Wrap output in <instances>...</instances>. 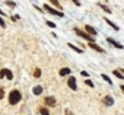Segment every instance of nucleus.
Listing matches in <instances>:
<instances>
[{"label": "nucleus", "mask_w": 124, "mask_h": 115, "mask_svg": "<svg viewBox=\"0 0 124 115\" xmlns=\"http://www.w3.org/2000/svg\"><path fill=\"white\" fill-rule=\"evenodd\" d=\"M75 32L80 36V38H83V39H86V41H89V42H93V36L92 35H89L86 31L83 32V31H80V29H78V28H75Z\"/></svg>", "instance_id": "obj_2"}, {"label": "nucleus", "mask_w": 124, "mask_h": 115, "mask_svg": "<svg viewBox=\"0 0 124 115\" xmlns=\"http://www.w3.org/2000/svg\"><path fill=\"white\" fill-rule=\"evenodd\" d=\"M120 89H121V92L124 93V85H121V87H120Z\"/></svg>", "instance_id": "obj_29"}, {"label": "nucleus", "mask_w": 124, "mask_h": 115, "mask_svg": "<svg viewBox=\"0 0 124 115\" xmlns=\"http://www.w3.org/2000/svg\"><path fill=\"white\" fill-rule=\"evenodd\" d=\"M3 96H5V90L0 89V99H3Z\"/></svg>", "instance_id": "obj_25"}, {"label": "nucleus", "mask_w": 124, "mask_h": 115, "mask_svg": "<svg viewBox=\"0 0 124 115\" xmlns=\"http://www.w3.org/2000/svg\"><path fill=\"white\" fill-rule=\"evenodd\" d=\"M112 73H114V76H115V77H118L120 80H123V79H124V74L121 73V70H114Z\"/></svg>", "instance_id": "obj_11"}, {"label": "nucleus", "mask_w": 124, "mask_h": 115, "mask_svg": "<svg viewBox=\"0 0 124 115\" xmlns=\"http://www.w3.org/2000/svg\"><path fill=\"white\" fill-rule=\"evenodd\" d=\"M8 6H10V7H15V6H16V5H15V3H13V2H8Z\"/></svg>", "instance_id": "obj_26"}, {"label": "nucleus", "mask_w": 124, "mask_h": 115, "mask_svg": "<svg viewBox=\"0 0 124 115\" xmlns=\"http://www.w3.org/2000/svg\"><path fill=\"white\" fill-rule=\"evenodd\" d=\"M45 103H47L48 106H55V99H54L53 96H47V98H45Z\"/></svg>", "instance_id": "obj_8"}, {"label": "nucleus", "mask_w": 124, "mask_h": 115, "mask_svg": "<svg viewBox=\"0 0 124 115\" xmlns=\"http://www.w3.org/2000/svg\"><path fill=\"white\" fill-rule=\"evenodd\" d=\"M47 25H48V26H51V28H55V23H54V22H50V21H47Z\"/></svg>", "instance_id": "obj_23"}, {"label": "nucleus", "mask_w": 124, "mask_h": 115, "mask_svg": "<svg viewBox=\"0 0 124 115\" xmlns=\"http://www.w3.org/2000/svg\"><path fill=\"white\" fill-rule=\"evenodd\" d=\"M41 115H50L48 109H47V108H41Z\"/></svg>", "instance_id": "obj_20"}, {"label": "nucleus", "mask_w": 124, "mask_h": 115, "mask_svg": "<svg viewBox=\"0 0 124 115\" xmlns=\"http://www.w3.org/2000/svg\"><path fill=\"white\" fill-rule=\"evenodd\" d=\"M105 2H107V0H105Z\"/></svg>", "instance_id": "obj_31"}, {"label": "nucleus", "mask_w": 124, "mask_h": 115, "mask_svg": "<svg viewBox=\"0 0 124 115\" xmlns=\"http://www.w3.org/2000/svg\"><path fill=\"white\" fill-rule=\"evenodd\" d=\"M85 83H86V86H89V87H93V82H92L91 79H86V80H85Z\"/></svg>", "instance_id": "obj_18"}, {"label": "nucleus", "mask_w": 124, "mask_h": 115, "mask_svg": "<svg viewBox=\"0 0 124 115\" xmlns=\"http://www.w3.org/2000/svg\"><path fill=\"white\" fill-rule=\"evenodd\" d=\"M107 42H109L114 48H118V50H123V48H124L118 41H115V39H114V38H111V36H108V38H107Z\"/></svg>", "instance_id": "obj_4"}, {"label": "nucleus", "mask_w": 124, "mask_h": 115, "mask_svg": "<svg viewBox=\"0 0 124 115\" xmlns=\"http://www.w3.org/2000/svg\"><path fill=\"white\" fill-rule=\"evenodd\" d=\"M102 79H104V80H107V83H108V85H112V80H111L107 74H102Z\"/></svg>", "instance_id": "obj_16"}, {"label": "nucleus", "mask_w": 124, "mask_h": 115, "mask_svg": "<svg viewBox=\"0 0 124 115\" xmlns=\"http://www.w3.org/2000/svg\"><path fill=\"white\" fill-rule=\"evenodd\" d=\"M44 9H45V10H47L48 13H51V15H55V16H60V18H63V16H64V15H63V12L54 10V9H53V7H50L48 5H45V6H44Z\"/></svg>", "instance_id": "obj_3"}, {"label": "nucleus", "mask_w": 124, "mask_h": 115, "mask_svg": "<svg viewBox=\"0 0 124 115\" xmlns=\"http://www.w3.org/2000/svg\"><path fill=\"white\" fill-rule=\"evenodd\" d=\"M67 85H69V87H70L72 90H78V85H76V79H75V77H69Z\"/></svg>", "instance_id": "obj_5"}, {"label": "nucleus", "mask_w": 124, "mask_h": 115, "mask_svg": "<svg viewBox=\"0 0 124 115\" xmlns=\"http://www.w3.org/2000/svg\"><path fill=\"white\" fill-rule=\"evenodd\" d=\"M50 2H51L55 7H60V9H61V6H60V3H58V0H50Z\"/></svg>", "instance_id": "obj_19"}, {"label": "nucleus", "mask_w": 124, "mask_h": 115, "mask_svg": "<svg viewBox=\"0 0 124 115\" xmlns=\"http://www.w3.org/2000/svg\"><path fill=\"white\" fill-rule=\"evenodd\" d=\"M0 26H2V28H5V26H6V23H5V21L2 19V16H0Z\"/></svg>", "instance_id": "obj_22"}, {"label": "nucleus", "mask_w": 124, "mask_h": 115, "mask_svg": "<svg viewBox=\"0 0 124 115\" xmlns=\"http://www.w3.org/2000/svg\"><path fill=\"white\" fill-rule=\"evenodd\" d=\"M32 92H34V95H41L42 93V86H35L32 89Z\"/></svg>", "instance_id": "obj_12"}, {"label": "nucleus", "mask_w": 124, "mask_h": 115, "mask_svg": "<svg viewBox=\"0 0 124 115\" xmlns=\"http://www.w3.org/2000/svg\"><path fill=\"white\" fill-rule=\"evenodd\" d=\"M105 22H107V23H108V25H109V26H111L112 29H115V31H118V26H117V25H115V23H114L112 21H109V19H107V18H105Z\"/></svg>", "instance_id": "obj_13"}, {"label": "nucleus", "mask_w": 124, "mask_h": 115, "mask_svg": "<svg viewBox=\"0 0 124 115\" xmlns=\"http://www.w3.org/2000/svg\"><path fill=\"white\" fill-rule=\"evenodd\" d=\"M104 101H105V105H108V106H112V105H114V99H112L109 95H108V96H105V99H104Z\"/></svg>", "instance_id": "obj_9"}, {"label": "nucleus", "mask_w": 124, "mask_h": 115, "mask_svg": "<svg viewBox=\"0 0 124 115\" xmlns=\"http://www.w3.org/2000/svg\"><path fill=\"white\" fill-rule=\"evenodd\" d=\"M70 69H67V67H63V69H61L60 70V76H67V74H70Z\"/></svg>", "instance_id": "obj_10"}, {"label": "nucleus", "mask_w": 124, "mask_h": 115, "mask_svg": "<svg viewBox=\"0 0 124 115\" xmlns=\"http://www.w3.org/2000/svg\"><path fill=\"white\" fill-rule=\"evenodd\" d=\"M121 73H123V74H124V69H121Z\"/></svg>", "instance_id": "obj_30"}, {"label": "nucleus", "mask_w": 124, "mask_h": 115, "mask_svg": "<svg viewBox=\"0 0 124 115\" xmlns=\"http://www.w3.org/2000/svg\"><path fill=\"white\" fill-rule=\"evenodd\" d=\"M21 98H22V95H21L19 90H12L10 95H9V103L15 105V103H18V102L21 101Z\"/></svg>", "instance_id": "obj_1"}, {"label": "nucleus", "mask_w": 124, "mask_h": 115, "mask_svg": "<svg viewBox=\"0 0 124 115\" xmlns=\"http://www.w3.org/2000/svg\"><path fill=\"white\" fill-rule=\"evenodd\" d=\"M99 7H101L102 10H105L107 13H111V12H112V10H111V9H109L108 6H105V5H101V3H99Z\"/></svg>", "instance_id": "obj_14"}, {"label": "nucleus", "mask_w": 124, "mask_h": 115, "mask_svg": "<svg viewBox=\"0 0 124 115\" xmlns=\"http://www.w3.org/2000/svg\"><path fill=\"white\" fill-rule=\"evenodd\" d=\"M67 45H69V47H70L72 50H75L76 52H83V51H82L80 48H78V47H76V45H73V44H67Z\"/></svg>", "instance_id": "obj_15"}, {"label": "nucleus", "mask_w": 124, "mask_h": 115, "mask_svg": "<svg viewBox=\"0 0 124 115\" xmlns=\"http://www.w3.org/2000/svg\"><path fill=\"white\" fill-rule=\"evenodd\" d=\"M85 31H86L89 35H92V36H96V29H95V28H92L91 25H86V26H85Z\"/></svg>", "instance_id": "obj_6"}, {"label": "nucleus", "mask_w": 124, "mask_h": 115, "mask_svg": "<svg viewBox=\"0 0 124 115\" xmlns=\"http://www.w3.org/2000/svg\"><path fill=\"white\" fill-rule=\"evenodd\" d=\"M89 47L92 48V50H95V51H98V52H105V50L104 48H101L98 44H95V42H89Z\"/></svg>", "instance_id": "obj_7"}, {"label": "nucleus", "mask_w": 124, "mask_h": 115, "mask_svg": "<svg viewBox=\"0 0 124 115\" xmlns=\"http://www.w3.org/2000/svg\"><path fill=\"white\" fill-rule=\"evenodd\" d=\"M72 2H73L76 6H80V2H79V0H72Z\"/></svg>", "instance_id": "obj_28"}, {"label": "nucleus", "mask_w": 124, "mask_h": 115, "mask_svg": "<svg viewBox=\"0 0 124 115\" xmlns=\"http://www.w3.org/2000/svg\"><path fill=\"white\" fill-rule=\"evenodd\" d=\"M6 77H8L9 80H12V77H13V74H12V72H10V70H8V69H6Z\"/></svg>", "instance_id": "obj_17"}, {"label": "nucleus", "mask_w": 124, "mask_h": 115, "mask_svg": "<svg viewBox=\"0 0 124 115\" xmlns=\"http://www.w3.org/2000/svg\"><path fill=\"white\" fill-rule=\"evenodd\" d=\"M6 76V69H3L2 72H0V77H5Z\"/></svg>", "instance_id": "obj_24"}, {"label": "nucleus", "mask_w": 124, "mask_h": 115, "mask_svg": "<svg viewBox=\"0 0 124 115\" xmlns=\"http://www.w3.org/2000/svg\"><path fill=\"white\" fill-rule=\"evenodd\" d=\"M80 74H82V76H83V77H88V76H89V73H88V72H82V73H80Z\"/></svg>", "instance_id": "obj_27"}, {"label": "nucleus", "mask_w": 124, "mask_h": 115, "mask_svg": "<svg viewBox=\"0 0 124 115\" xmlns=\"http://www.w3.org/2000/svg\"><path fill=\"white\" fill-rule=\"evenodd\" d=\"M34 76H35V77H39V76H41V70H39V69H37V70L34 72Z\"/></svg>", "instance_id": "obj_21"}]
</instances>
